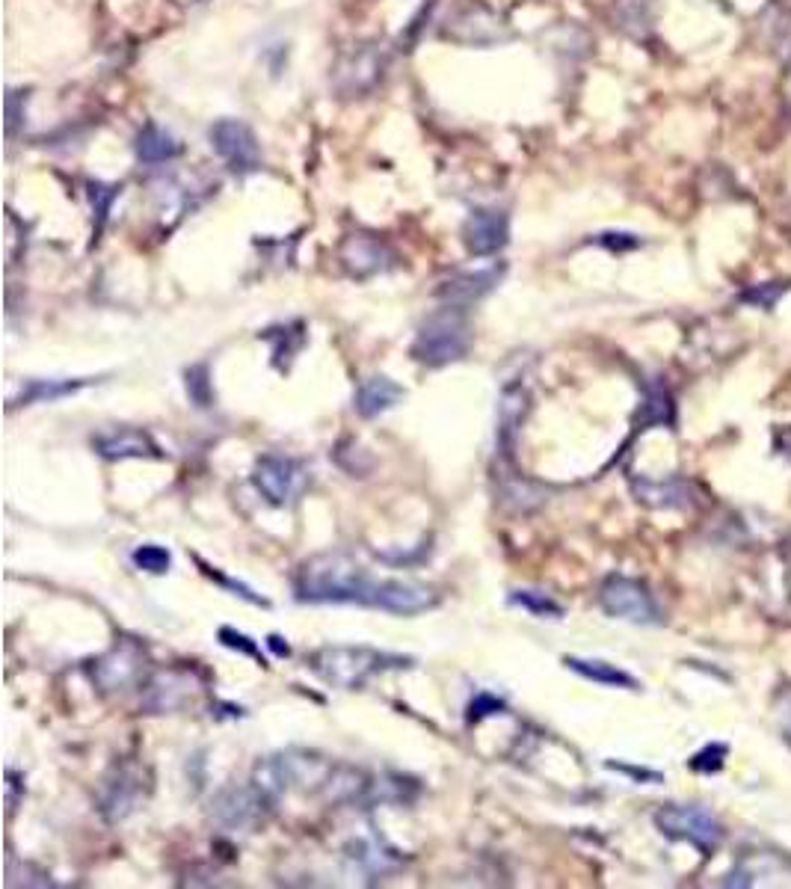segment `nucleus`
I'll return each instance as SVG.
<instances>
[{"label": "nucleus", "mask_w": 791, "mask_h": 889, "mask_svg": "<svg viewBox=\"0 0 791 889\" xmlns=\"http://www.w3.org/2000/svg\"><path fill=\"white\" fill-rule=\"evenodd\" d=\"M531 412V395L525 386H507L498 398V445L504 451V457H513L516 451V439H519V430L525 424Z\"/></svg>", "instance_id": "2eb2a0df"}, {"label": "nucleus", "mask_w": 791, "mask_h": 889, "mask_svg": "<svg viewBox=\"0 0 791 889\" xmlns=\"http://www.w3.org/2000/svg\"><path fill=\"white\" fill-rule=\"evenodd\" d=\"M211 143H214L217 155L235 172H252L261 161L255 134L249 131V125H243L238 119H220L211 128Z\"/></svg>", "instance_id": "9d476101"}, {"label": "nucleus", "mask_w": 791, "mask_h": 889, "mask_svg": "<svg viewBox=\"0 0 791 889\" xmlns=\"http://www.w3.org/2000/svg\"><path fill=\"white\" fill-rule=\"evenodd\" d=\"M199 564H202V561H199ZM202 569H205V575H211V578H217V581H220V584H223V587H229V590H235V596H240V599H246V602H252V605H261V608H267V605H270V602H267V599H261V596H255V593H252V590H249V587H246V584H240V581H232V578H226V575H223V572H217V569H214V566L202 564Z\"/></svg>", "instance_id": "c756f323"}, {"label": "nucleus", "mask_w": 791, "mask_h": 889, "mask_svg": "<svg viewBox=\"0 0 791 889\" xmlns=\"http://www.w3.org/2000/svg\"><path fill=\"white\" fill-rule=\"evenodd\" d=\"M282 641H285V638H279V635H270V638H267V647L273 649L279 658H288V655H291V647H288V644H282Z\"/></svg>", "instance_id": "f704fd0d"}, {"label": "nucleus", "mask_w": 791, "mask_h": 889, "mask_svg": "<svg viewBox=\"0 0 791 889\" xmlns=\"http://www.w3.org/2000/svg\"><path fill=\"white\" fill-rule=\"evenodd\" d=\"M403 395H406V392L397 386L395 380H389V377H368V380H362V383L356 386L353 409H356L362 418H377V415L389 412Z\"/></svg>", "instance_id": "f3484780"}, {"label": "nucleus", "mask_w": 791, "mask_h": 889, "mask_svg": "<svg viewBox=\"0 0 791 889\" xmlns=\"http://www.w3.org/2000/svg\"><path fill=\"white\" fill-rule=\"evenodd\" d=\"M270 801L252 786V783H235L214 795L211 801V821L229 833H252L270 812Z\"/></svg>", "instance_id": "6e6552de"}, {"label": "nucleus", "mask_w": 791, "mask_h": 889, "mask_svg": "<svg viewBox=\"0 0 791 889\" xmlns=\"http://www.w3.org/2000/svg\"><path fill=\"white\" fill-rule=\"evenodd\" d=\"M146 667H149V655L143 644H137L134 638H119L107 652L89 661V679L98 691L116 694V691L143 685Z\"/></svg>", "instance_id": "20e7f679"}, {"label": "nucleus", "mask_w": 791, "mask_h": 889, "mask_svg": "<svg viewBox=\"0 0 791 889\" xmlns=\"http://www.w3.org/2000/svg\"><path fill=\"white\" fill-rule=\"evenodd\" d=\"M655 827L673 839V842H688L709 854L720 842V824L712 812L697 804H667L655 812Z\"/></svg>", "instance_id": "423d86ee"}, {"label": "nucleus", "mask_w": 791, "mask_h": 889, "mask_svg": "<svg viewBox=\"0 0 791 889\" xmlns=\"http://www.w3.org/2000/svg\"><path fill=\"white\" fill-rule=\"evenodd\" d=\"M469 344L472 326L463 306H445L418 326L412 341V359L427 368H442L463 359L469 353Z\"/></svg>", "instance_id": "7ed1b4c3"}, {"label": "nucleus", "mask_w": 791, "mask_h": 889, "mask_svg": "<svg viewBox=\"0 0 791 889\" xmlns=\"http://www.w3.org/2000/svg\"><path fill=\"white\" fill-rule=\"evenodd\" d=\"M504 276V264H492V267H480V270H463L454 273L448 282L439 285V297L448 306H469L480 297H486Z\"/></svg>", "instance_id": "4468645a"}, {"label": "nucleus", "mask_w": 791, "mask_h": 889, "mask_svg": "<svg viewBox=\"0 0 791 889\" xmlns=\"http://www.w3.org/2000/svg\"><path fill=\"white\" fill-rule=\"evenodd\" d=\"M726 753H729V747L726 744H706L697 756H691V771H697V774H714V771H720L723 768V759H726Z\"/></svg>", "instance_id": "bb28decb"}, {"label": "nucleus", "mask_w": 791, "mask_h": 889, "mask_svg": "<svg viewBox=\"0 0 791 889\" xmlns=\"http://www.w3.org/2000/svg\"><path fill=\"white\" fill-rule=\"evenodd\" d=\"M220 644L229 649H238L243 655H249V658H255V661L264 664V652H261V647H258L249 635H243V632L232 629V626H223V629H220Z\"/></svg>", "instance_id": "c85d7f7f"}, {"label": "nucleus", "mask_w": 791, "mask_h": 889, "mask_svg": "<svg viewBox=\"0 0 791 889\" xmlns=\"http://www.w3.org/2000/svg\"><path fill=\"white\" fill-rule=\"evenodd\" d=\"M563 664L569 670H575L578 676L590 679V682H599V685H611V688H637V679L632 673L620 670L617 664L611 661H602V658H578V655H566Z\"/></svg>", "instance_id": "a211bd4d"}, {"label": "nucleus", "mask_w": 791, "mask_h": 889, "mask_svg": "<svg viewBox=\"0 0 791 889\" xmlns=\"http://www.w3.org/2000/svg\"><path fill=\"white\" fill-rule=\"evenodd\" d=\"M18 807V774L6 771V812L12 815Z\"/></svg>", "instance_id": "72a5a7b5"}, {"label": "nucleus", "mask_w": 791, "mask_h": 889, "mask_svg": "<svg viewBox=\"0 0 791 889\" xmlns=\"http://www.w3.org/2000/svg\"><path fill=\"white\" fill-rule=\"evenodd\" d=\"M252 484L273 507L294 504L309 484V472L300 460L282 454H264L252 469Z\"/></svg>", "instance_id": "0eeeda50"}, {"label": "nucleus", "mask_w": 791, "mask_h": 889, "mask_svg": "<svg viewBox=\"0 0 791 889\" xmlns=\"http://www.w3.org/2000/svg\"><path fill=\"white\" fill-rule=\"evenodd\" d=\"M436 602H439V593L430 584H421V581H412V578H383L377 608L389 611V614L412 617V614L430 611Z\"/></svg>", "instance_id": "9b49d317"}, {"label": "nucleus", "mask_w": 791, "mask_h": 889, "mask_svg": "<svg viewBox=\"0 0 791 889\" xmlns=\"http://www.w3.org/2000/svg\"><path fill=\"white\" fill-rule=\"evenodd\" d=\"M634 495H637V501H643L649 507H688V501H691V489L682 481H664V484L640 481V484H634Z\"/></svg>", "instance_id": "412c9836"}, {"label": "nucleus", "mask_w": 791, "mask_h": 889, "mask_svg": "<svg viewBox=\"0 0 791 889\" xmlns=\"http://www.w3.org/2000/svg\"><path fill=\"white\" fill-rule=\"evenodd\" d=\"M504 709L507 706H504L501 697H495L489 691H477L475 697H472V703H469V709H466V718H469V724H477V721H483L489 715H501Z\"/></svg>", "instance_id": "cd10ccee"}, {"label": "nucleus", "mask_w": 791, "mask_h": 889, "mask_svg": "<svg viewBox=\"0 0 791 889\" xmlns=\"http://www.w3.org/2000/svg\"><path fill=\"white\" fill-rule=\"evenodd\" d=\"M599 602H602L605 614H611L617 620L637 623V626L661 623V608H658L655 596L649 593V587L643 581L629 578V575L605 578V584L599 590Z\"/></svg>", "instance_id": "39448f33"}, {"label": "nucleus", "mask_w": 791, "mask_h": 889, "mask_svg": "<svg viewBox=\"0 0 791 889\" xmlns=\"http://www.w3.org/2000/svg\"><path fill=\"white\" fill-rule=\"evenodd\" d=\"M92 448L104 460H143V457L160 460L163 457L158 442L146 430H137V427H119V430L101 433L92 439Z\"/></svg>", "instance_id": "ddd939ff"}, {"label": "nucleus", "mask_w": 791, "mask_h": 889, "mask_svg": "<svg viewBox=\"0 0 791 889\" xmlns=\"http://www.w3.org/2000/svg\"><path fill=\"white\" fill-rule=\"evenodd\" d=\"M347 857H350L359 869H365L368 875H377V872L383 875V872L395 869L397 863H400L397 851H392L389 845H383V842H377V839H359V842H353Z\"/></svg>", "instance_id": "aec40b11"}, {"label": "nucleus", "mask_w": 791, "mask_h": 889, "mask_svg": "<svg viewBox=\"0 0 791 889\" xmlns=\"http://www.w3.org/2000/svg\"><path fill=\"white\" fill-rule=\"evenodd\" d=\"M377 72H380V57L371 51V48H362L359 54H353L350 60H344L341 66H338V75H341V86L344 89H365V86H371V78H377Z\"/></svg>", "instance_id": "5701e85b"}, {"label": "nucleus", "mask_w": 791, "mask_h": 889, "mask_svg": "<svg viewBox=\"0 0 791 889\" xmlns=\"http://www.w3.org/2000/svg\"><path fill=\"white\" fill-rule=\"evenodd\" d=\"M92 380H30L21 386V392L9 401V406H30L45 404V401H60L66 395H75L78 389L89 386Z\"/></svg>", "instance_id": "6ab92c4d"}, {"label": "nucleus", "mask_w": 791, "mask_h": 889, "mask_svg": "<svg viewBox=\"0 0 791 889\" xmlns=\"http://www.w3.org/2000/svg\"><path fill=\"white\" fill-rule=\"evenodd\" d=\"M178 155V143L158 125H146L137 134V158L143 163H166Z\"/></svg>", "instance_id": "4be33fe9"}, {"label": "nucleus", "mask_w": 791, "mask_h": 889, "mask_svg": "<svg viewBox=\"0 0 791 889\" xmlns=\"http://www.w3.org/2000/svg\"><path fill=\"white\" fill-rule=\"evenodd\" d=\"M510 241V220L498 208H480L463 226V243L472 255H495Z\"/></svg>", "instance_id": "f8f14e48"}, {"label": "nucleus", "mask_w": 791, "mask_h": 889, "mask_svg": "<svg viewBox=\"0 0 791 889\" xmlns=\"http://www.w3.org/2000/svg\"><path fill=\"white\" fill-rule=\"evenodd\" d=\"M777 721H780V732L791 747V688H786L777 700Z\"/></svg>", "instance_id": "2f4dec72"}, {"label": "nucleus", "mask_w": 791, "mask_h": 889, "mask_svg": "<svg viewBox=\"0 0 791 889\" xmlns=\"http://www.w3.org/2000/svg\"><path fill=\"white\" fill-rule=\"evenodd\" d=\"M646 424H652V421H667L670 418V401H667V395L664 392H655V395H649L646 398Z\"/></svg>", "instance_id": "7c9ffc66"}, {"label": "nucleus", "mask_w": 791, "mask_h": 889, "mask_svg": "<svg viewBox=\"0 0 791 889\" xmlns=\"http://www.w3.org/2000/svg\"><path fill=\"white\" fill-rule=\"evenodd\" d=\"M507 602L516 605V608H522V611H528V614H534V617H549V620H560V617H563V605L554 602L552 596L543 593V590H528V587H522V590H513V593L507 596Z\"/></svg>", "instance_id": "b1692460"}, {"label": "nucleus", "mask_w": 791, "mask_h": 889, "mask_svg": "<svg viewBox=\"0 0 791 889\" xmlns=\"http://www.w3.org/2000/svg\"><path fill=\"white\" fill-rule=\"evenodd\" d=\"M608 768H614V771H623V774H629V777H634V780H652V783H661V774H658V771L632 768V765H620V762H608Z\"/></svg>", "instance_id": "473e14b6"}, {"label": "nucleus", "mask_w": 791, "mask_h": 889, "mask_svg": "<svg viewBox=\"0 0 791 889\" xmlns=\"http://www.w3.org/2000/svg\"><path fill=\"white\" fill-rule=\"evenodd\" d=\"M131 561H134L137 569H143V572L163 575V572H169V566H172V555H169V549H163L158 543H143V546H137V549L131 552Z\"/></svg>", "instance_id": "393cba45"}, {"label": "nucleus", "mask_w": 791, "mask_h": 889, "mask_svg": "<svg viewBox=\"0 0 791 889\" xmlns=\"http://www.w3.org/2000/svg\"><path fill=\"white\" fill-rule=\"evenodd\" d=\"M184 377H187L184 386H187V395H190L193 404L202 406V409L214 404V389H211V380H208V368H205V365H193V368H187Z\"/></svg>", "instance_id": "a878e982"}, {"label": "nucleus", "mask_w": 791, "mask_h": 889, "mask_svg": "<svg viewBox=\"0 0 791 889\" xmlns=\"http://www.w3.org/2000/svg\"><path fill=\"white\" fill-rule=\"evenodd\" d=\"M389 258L392 255H389L386 243L368 238V235H353L341 246V261L353 276H371L377 270H386Z\"/></svg>", "instance_id": "dca6fc26"}, {"label": "nucleus", "mask_w": 791, "mask_h": 889, "mask_svg": "<svg viewBox=\"0 0 791 889\" xmlns=\"http://www.w3.org/2000/svg\"><path fill=\"white\" fill-rule=\"evenodd\" d=\"M412 658L406 655H395V652H383L374 647H320L312 652L309 667L317 676L341 691H356L365 688L374 676L386 673V670H400L409 667Z\"/></svg>", "instance_id": "f03ea898"}, {"label": "nucleus", "mask_w": 791, "mask_h": 889, "mask_svg": "<svg viewBox=\"0 0 791 889\" xmlns=\"http://www.w3.org/2000/svg\"><path fill=\"white\" fill-rule=\"evenodd\" d=\"M383 578H371L368 569L347 552H320L303 561L294 575V593L312 605H368L377 608Z\"/></svg>", "instance_id": "f257e3e1"}, {"label": "nucleus", "mask_w": 791, "mask_h": 889, "mask_svg": "<svg viewBox=\"0 0 791 889\" xmlns=\"http://www.w3.org/2000/svg\"><path fill=\"white\" fill-rule=\"evenodd\" d=\"M146 798L143 771L137 765H116L101 789V812L107 821H122Z\"/></svg>", "instance_id": "1a4fd4ad"}]
</instances>
